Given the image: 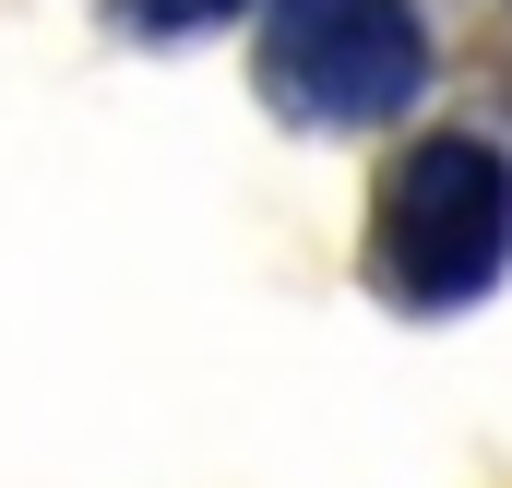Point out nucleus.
Instances as JSON below:
<instances>
[{"label":"nucleus","instance_id":"2","mask_svg":"<svg viewBox=\"0 0 512 488\" xmlns=\"http://www.w3.org/2000/svg\"><path fill=\"white\" fill-rule=\"evenodd\" d=\"M429 12L417 0H274L262 12V96L298 131H382L429 96Z\"/></svg>","mask_w":512,"mask_h":488},{"label":"nucleus","instance_id":"1","mask_svg":"<svg viewBox=\"0 0 512 488\" xmlns=\"http://www.w3.org/2000/svg\"><path fill=\"white\" fill-rule=\"evenodd\" d=\"M370 262L405 310H465L512 262V155L489 131H429L405 143L370 203Z\"/></svg>","mask_w":512,"mask_h":488},{"label":"nucleus","instance_id":"3","mask_svg":"<svg viewBox=\"0 0 512 488\" xmlns=\"http://www.w3.org/2000/svg\"><path fill=\"white\" fill-rule=\"evenodd\" d=\"M131 36H203V24H227V12H251V0H108Z\"/></svg>","mask_w":512,"mask_h":488}]
</instances>
